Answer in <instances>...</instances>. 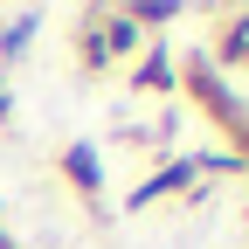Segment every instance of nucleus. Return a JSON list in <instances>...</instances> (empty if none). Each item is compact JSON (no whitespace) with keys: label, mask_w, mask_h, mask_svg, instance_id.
I'll return each mask as SVG.
<instances>
[{"label":"nucleus","mask_w":249,"mask_h":249,"mask_svg":"<svg viewBox=\"0 0 249 249\" xmlns=\"http://www.w3.org/2000/svg\"><path fill=\"white\" fill-rule=\"evenodd\" d=\"M0 118H7V76H0Z\"/></svg>","instance_id":"8"},{"label":"nucleus","mask_w":249,"mask_h":249,"mask_svg":"<svg viewBox=\"0 0 249 249\" xmlns=\"http://www.w3.org/2000/svg\"><path fill=\"white\" fill-rule=\"evenodd\" d=\"M97 35H104V62H124V55L145 42V28L124 14V7H97Z\"/></svg>","instance_id":"2"},{"label":"nucleus","mask_w":249,"mask_h":249,"mask_svg":"<svg viewBox=\"0 0 249 249\" xmlns=\"http://www.w3.org/2000/svg\"><path fill=\"white\" fill-rule=\"evenodd\" d=\"M201 180V160H173V166H160L145 187H132L124 194V208H152V201H166V194H187V187Z\"/></svg>","instance_id":"1"},{"label":"nucleus","mask_w":249,"mask_h":249,"mask_svg":"<svg viewBox=\"0 0 249 249\" xmlns=\"http://www.w3.org/2000/svg\"><path fill=\"white\" fill-rule=\"evenodd\" d=\"M35 28H42V14H7V21H0V62L28 55V42H35Z\"/></svg>","instance_id":"5"},{"label":"nucleus","mask_w":249,"mask_h":249,"mask_svg":"<svg viewBox=\"0 0 249 249\" xmlns=\"http://www.w3.org/2000/svg\"><path fill=\"white\" fill-rule=\"evenodd\" d=\"M124 90H152V97H166V90H173V49H166V42H152L145 62L124 76Z\"/></svg>","instance_id":"4"},{"label":"nucleus","mask_w":249,"mask_h":249,"mask_svg":"<svg viewBox=\"0 0 249 249\" xmlns=\"http://www.w3.org/2000/svg\"><path fill=\"white\" fill-rule=\"evenodd\" d=\"M62 173L76 180L83 201H104V160H97L90 145H62Z\"/></svg>","instance_id":"3"},{"label":"nucleus","mask_w":249,"mask_h":249,"mask_svg":"<svg viewBox=\"0 0 249 249\" xmlns=\"http://www.w3.org/2000/svg\"><path fill=\"white\" fill-rule=\"evenodd\" d=\"M76 55H83V70H104V35H97V7L83 14V35H76Z\"/></svg>","instance_id":"6"},{"label":"nucleus","mask_w":249,"mask_h":249,"mask_svg":"<svg viewBox=\"0 0 249 249\" xmlns=\"http://www.w3.org/2000/svg\"><path fill=\"white\" fill-rule=\"evenodd\" d=\"M124 14H132L139 28H166V21H173L180 7H166V0H139V7H124Z\"/></svg>","instance_id":"7"}]
</instances>
